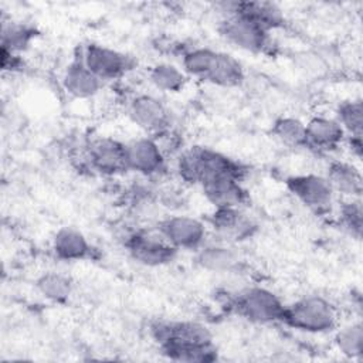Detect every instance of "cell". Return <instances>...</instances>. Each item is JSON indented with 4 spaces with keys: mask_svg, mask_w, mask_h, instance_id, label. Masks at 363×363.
<instances>
[{
    "mask_svg": "<svg viewBox=\"0 0 363 363\" xmlns=\"http://www.w3.org/2000/svg\"><path fill=\"white\" fill-rule=\"evenodd\" d=\"M343 128L346 136L362 138L363 135V104L360 98L339 104L335 118Z\"/></svg>",
    "mask_w": 363,
    "mask_h": 363,
    "instance_id": "484cf974",
    "label": "cell"
},
{
    "mask_svg": "<svg viewBox=\"0 0 363 363\" xmlns=\"http://www.w3.org/2000/svg\"><path fill=\"white\" fill-rule=\"evenodd\" d=\"M285 186L301 204L313 213L322 214L332 207L335 191L322 174H292L285 179Z\"/></svg>",
    "mask_w": 363,
    "mask_h": 363,
    "instance_id": "8992f818",
    "label": "cell"
},
{
    "mask_svg": "<svg viewBox=\"0 0 363 363\" xmlns=\"http://www.w3.org/2000/svg\"><path fill=\"white\" fill-rule=\"evenodd\" d=\"M271 135L291 147L306 149L305 122L295 116H279L271 125Z\"/></svg>",
    "mask_w": 363,
    "mask_h": 363,
    "instance_id": "603a6c76",
    "label": "cell"
},
{
    "mask_svg": "<svg viewBox=\"0 0 363 363\" xmlns=\"http://www.w3.org/2000/svg\"><path fill=\"white\" fill-rule=\"evenodd\" d=\"M346 142L352 150V153L360 159L362 157V153H363V142H362V138H350V136H346Z\"/></svg>",
    "mask_w": 363,
    "mask_h": 363,
    "instance_id": "4dcf8cb0",
    "label": "cell"
},
{
    "mask_svg": "<svg viewBox=\"0 0 363 363\" xmlns=\"http://www.w3.org/2000/svg\"><path fill=\"white\" fill-rule=\"evenodd\" d=\"M306 149L319 153L337 149L345 140L346 133L335 118L313 116L305 123Z\"/></svg>",
    "mask_w": 363,
    "mask_h": 363,
    "instance_id": "9a60e30c",
    "label": "cell"
},
{
    "mask_svg": "<svg viewBox=\"0 0 363 363\" xmlns=\"http://www.w3.org/2000/svg\"><path fill=\"white\" fill-rule=\"evenodd\" d=\"M244 79L245 71L242 64L233 55L218 51L213 68L204 81L221 88H237Z\"/></svg>",
    "mask_w": 363,
    "mask_h": 363,
    "instance_id": "44dd1931",
    "label": "cell"
},
{
    "mask_svg": "<svg viewBox=\"0 0 363 363\" xmlns=\"http://www.w3.org/2000/svg\"><path fill=\"white\" fill-rule=\"evenodd\" d=\"M149 81L152 85L163 92H180L186 86L187 75L179 67L169 62H159L149 71Z\"/></svg>",
    "mask_w": 363,
    "mask_h": 363,
    "instance_id": "cb8c5ba5",
    "label": "cell"
},
{
    "mask_svg": "<svg viewBox=\"0 0 363 363\" xmlns=\"http://www.w3.org/2000/svg\"><path fill=\"white\" fill-rule=\"evenodd\" d=\"M223 6L227 14L242 16L268 33L282 27L285 23L282 9L272 1H231Z\"/></svg>",
    "mask_w": 363,
    "mask_h": 363,
    "instance_id": "2e32d148",
    "label": "cell"
},
{
    "mask_svg": "<svg viewBox=\"0 0 363 363\" xmlns=\"http://www.w3.org/2000/svg\"><path fill=\"white\" fill-rule=\"evenodd\" d=\"M128 172H135L142 176H157L166 169L164 149L156 138L142 136L126 143Z\"/></svg>",
    "mask_w": 363,
    "mask_h": 363,
    "instance_id": "30bf717a",
    "label": "cell"
},
{
    "mask_svg": "<svg viewBox=\"0 0 363 363\" xmlns=\"http://www.w3.org/2000/svg\"><path fill=\"white\" fill-rule=\"evenodd\" d=\"M34 28L18 24V23H10L3 24L1 28V48L11 51L14 54H18L20 51L26 50L31 40L34 38Z\"/></svg>",
    "mask_w": 363,
    "mask_h": 363,
    "instance_id": "83f0119b",
    "label": "cell"
},
{
    "mask_svg": "<svg viewBox=\"0 0 363 363\" xmlns=\"http://www.w3.org/2000/svg\"><path fill=\"white\" fill-rule=\"evenodd\" d=\"M217 52L218 51L208 47L190 48L182 55V69L187 77H194L204 81L213 68Z\"/></svg>",
    "mask_w": 363,
    "mask_h": 363,
    "instance_id": "d4e9b609",
    "label": "cell"
},
{
    "mask_svg": "<svg viewBox=\"0 0 363 363\" xmlns=\"http://www.w3.org/2000/svg\"><path fill=\"white\" fill-rule=\"evenodd\" d=\"M210 227L225 241H244L257 231V224L241 207H217L208 217Z\"/></svg>",
    "mask_w": 363,
    "mask_h": 363,
    "instance_id": "4fadbf2b",
    "label": "cell"
},
{
    "mask_svg": "<svg viewBox=\"0 0 363 363\" xmlns=\"http://www.w3.org/2000/svg\"><path fill=\"white\" fill-rule=\"evenodd\" d=\"M248 169L238 160L206 146H194L177 159V173L190 184H201L216 177H235L244 180Z\"/></svg>",
    "mask_w": 363,
    "mask_h": 363,
    "instance_id": "7a4b0ae2",
    "label": "cell"
},
{
    "mask_svg": "<svg viewBox=\"0 0 363 363\" xmlns=\"http://www.w3.org/2000/svg\"><path fill=\"white\" fill-rule=\"evenodd\" d=\"M282 323L305 333H328L336 328L337 312L329 299L306 295L285 305Z\"/></svg>",
    "mask_w": 363,
    "mask_h": 363,
    "instance_id": "3957f363",
    "label": "cell"
},
{
    "mask_svg": "<svg viewBox=\"0 0 363 363\" xmlns=\"http://www.w3.org/2000/svg\"><path fill=\"white\" fill-rule=\"evenodd\" d=\"M152 336L162 353L177 362H214L217 347L207 326L193 320L157 322L152 326Z\"/></svg>",
    "mask_w": 363,
    "mask_h": 363,
    "instance_id": "6da1fadb",
    "label": "cell"
},
{
    "mask_svg": "<svg viewBox=\"0 0 363 363\" xmlns=\"http://www.w3.org/2000/svg\"><path fill=\"white\" fill-rule=\"evenodd\" d=\"M240 254L228 244H204L196 251V264L210 272H230L238 268Z\"/></svg>",
    "mask_w": 363,
    "mask_h": 363,
    "instance_id": "d6986e66",
    "label": "cell"
},
{
    "mask_svg": "<svg viewBox=\"0 0 363 363\" xmlns=\"http://www.w3.org/2000/svg\"><path fill=\"white\" fill-rule=\"evenodd\" d=\"M325 177L335 193H340L349 199H360L363 191V179L360 170L354 164L333 160L329 163Z\"/></svg>",
    "mask_w": 363,
    "mask_h": 363,
    "instance_id": "ffe728a7",
    "label": "cell"
},
{
    "mask_svg": "<svg viewBox=\"0 0 363 363\" xmlns=\"http://www.w3.org/2000/svg\"><path fill=\"white\" fill-rule=\"evenodd\" d=\"M337 350L350 359L362 356L363 350V326L360 322H353L340 328L335 335Z\"/></svg>",
    "mask_w": 363,
    "mask_h": 363,
    "instance_id": "4316f807",
    "label": "cell"
},
{
    "mask_svg": "<svg viewBox=\"0 0 363 363\" xmlns=\"http://www.w3.org/2000/svg\"><path fill=\"white\" fill-rule=\"evenodd\" d=\"M339 218L342 225L354 237L360 238L362 227H363V211L360 199H349L342 203L339 210Z\"/></svg>",
    "mask_w": 363,
    "mask_h": 363,
    "instance_id": "f1b7e54d",
    "label": "cell"
},
{
    "mask_svg": "<svg viewBox=\"0 0 363 363\" xmlns=\"http://www.w3.org/2000/svg\"><path fill=\"white\" fill-rule=\"evenodd\" d=\"M203 196L214 207H241L250 200L242 180L235 177H216L200 184Z\"/></svg>",
    "mask_w": 363,
    "mask_h": 363,
    "instance_id": "5bb4252c",
    "label": "cell"
},
{
    "mask_svg": "<svg viewBox=\"0 0 363 363\" xmlns=\"http://www.w3.org/2000/svg\"><path fill=\"white\" fill-rule=\"evenodd\" d=\"M88 162L91 167L104 176H116L128 172L126 143L102 136L88 146Z\"/></svg>",
    "mask_w": 363,
    "mask_h": 363,
    "instance_id": "7c38bea8",
    "label": "cell"
},
{
    "mask_svg": "<svg viewBox=\"0 0 363 363\" xmlns=\"http://www.w3.org/2000/svg\"><path fill=\"white\" fill-rule=\"evenodd\" d=\"M55 258L65 262H77L94 258L95 248L88 238L74 227H61L51 242Z\"/></svg>",
    "mask_w": 363,
    "mask_h": 363,
    "instance_id": "e0dca14e",
    "label": "cell"
},
{
    "mask_svg": "<svg viewBox=\"0 0 363 363\" xmlns=\"http://www.w3.org/2000/svg\"><path fill=\"white\" fill-rule=\"evenodd\" d=\"M218 31L221 37L227 40V43L247 52H265L271 44L268 31L251 20L233 13L227 14L225 18L220 23Z\"/></svg>",
    "mask_w": 363,
    "mask_h": 363,
    "instance_id": "52a82bcc",
    "label": "cell"
},
{
    "mask_svg": "<svg viewBox=\"0 0 363 363\" xmlns=\"http://www.w3.org/2000/svg\"><path fill=\"white\" fill-rule=\"evenodd\" d=\"M233 311L242 319L257 325L282 322L285 303L268 288L250 286L241 291L231 302Z\"/></svg>",
    "mask_w": 363,
    "mask_h": 363,
    "instance_id": "277c9868",
    "label": "cell"
},
{
    "mask_svg": "<svg viewBox=\"0 0 363 363\" xmlns=\"http://www.w3.org/2000/svg\"><path fill=\"white\" fill-rule=\"evenodd\" d=\"M62 86L72 98L88 99L99 92L102 81L86 68L79 57V60H74L65 68L62 74Z\"/></svg>",
    "mask_w": 363,
    "mask_h": 363,
    "instance_id": "ac0fdd59",
    "label": "cell"
},
{
    "mask_svg": "<svg viewBox=\"0 0 363 363\" xmlns=\"http://www.w3.org/2000/svg\"><path fill=\"white\" fill-rule=\"evenodd\" d=\"M125 248L133 261L145 267L167 265L179 252L157 230H139L129 234L125 240Z\"/></svg>",
    "mask_w": 363,
    "mask_h": 363,
    "instance_id": "5b68a950",
    "label": "cell"
},
{
    "mask_svg": "<svg viewBox=\"0 0 363 363\" xmlns=\"http://www.w3.org/2000/svg\"><path fill=\"white\" fill-rule=\"evenodd\" d=\"M35 289L47 301L62 305L72 294V282L64 274L45 272L35 279Z\"/></svg>",
    "mask_w": 363,
    "mask_h": 363,
    "instance_id": "7402d4cb",
    "label": "cell"
},
{
    "mask_svg": "<svg viewBox=\"0 0 363 363\" xmlns=\"http://www.w3.org/2000/svg\"><path fill=\"white\" fill-rule=\"evenodd\" d=\"M129 115L132 121L149 136L157 138L169 132L170 113L166 105L153 95H136L129 104Z\"/></svg>",
    "mask_w": 363,
    "mask_h": 363,
    "instance_id": "8fae6325",
    "label": "cell"
},
{
    "mask_svg": "<svg viewBox=\"0 0 363 363\" xmlns=\"http://www.w3.org/2000/svg\"><path fill=\"white\" fill-rule=\"evenodd\" d=\"M81 60L102 82L118 79L135 67V60L130 55L95 43L88 44L84 48Z\"/></svg>",
    "mask_w": 363,
    "mask_h": 363,
    "instance_id": "ba28073f",
    "label": "cell"
},
{
    "mask_svg": "<svg viewBox=\"0 0 363 363\" xmlns=\"http://www.w3.org/2000/svg\"><path fill=\"white\" fill-rule=\"evenodd\" d=\"M0 55H1V68H3V71H14V69L20 68L21 60H20L18 54H14L11 51H7V50L1 48Z\"/></svg>",
    "mask_w": 363,
    "mask_h": 363,
    "instance_id": "f546056e",
    "label": "cell"
},
{
    "mask_svg": "<svg viewBox=\"0 0 363 363\" xmlns=\"http://www.w3.org/2000/svg\"><path fill=\"white\" fill-rule=\"evenodd\" d=\"M157 231L176 248L197 251L206 244V223L190 216H172L162 220Z\"/></svg>",
    "mask_w": 363,
    "mask_h": 363,
    "instance_id": "9c48e42d",
    "label": "cell"
}]
</instances>
